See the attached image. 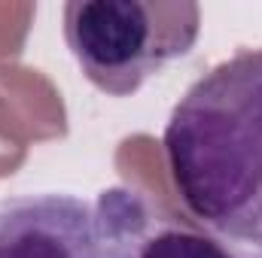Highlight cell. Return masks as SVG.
<instances>
[{"label": "cell", "instance_id": "6da1fadb", "mask_svg": "<svg viewBox=\"0 0 262 258\" xmlns=\"http://www.w3.org/2000/svg\"><path fill=\"white\" fill-rule=\"evenodd\" d=\"M174 192L198 225L262 249V46L195 79L162 134Z\"/></svg>", "mask_w": 262, "mask_h": 258}, {"label": "cell", "instance_id": "7a4b0ae2", "mask_svg": "<svg viewBox=\"0 0 262 258\" xmlns=\"http://www.w3.org/2000/svg\"><path fill=\"white\" fill-rule=\"evenodd\" d=\"M201 34L189 0H70L64 40L82 76L110 97H131L168 64L186 58Z\"/></svg>", "mask_w": 262, "mask_h": 258}, {"label": "cell", "instance_id": "3957f363", "mask_svg": "<svg viewBox=\"0 0 262 258\" xmlns=\"http://www.w3.org/2000/svg\"><path fill=\"white\" fill-rule=\"evenodd\" d=\"M104 258H262V249L241 246L180 219L137 189L113 186L95 197Z\"/></svg>", "mask_w": 262, "mask_h": 258}, {"label": "cell", "instance_id": "277c9868", "mask_svg": "<svg viewBox=\"0 0 262 258\" xmlns=\"http://www.w3.org/2000/svg\"><path fill=\"white\" fill-rule=\"evenodd\" d=\"M0 258H104L95 200L67 192L0 197Z\"/></svg>", "mask_w": 262, "mask_h": 258}]
</instances>
